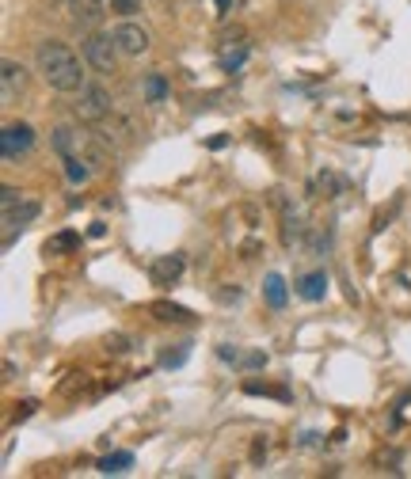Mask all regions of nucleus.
I'll return each mask as SVG.
<instances>
[{
    "instance_id": "1",
    "label": "nucleus",
    "mask_w": 411,
    "mask_h": 479,
    "mask_svg": "<svg viewBox=\"0 0 411 479\" xmlns=\"http://www.w3.org/2000/svg\"><path fill=\"white\" fill-rule=\"evenodd\" d=\"M38 73L46 76V84L54 92H80L84 88L80 61L65 42H42L38 46Z\"/></svg>"
},
{
    "instance_id": "2",
    "label": "nucleus",
    "mask_w": 411,
    "mask_h": 479,
    "mask_svg": "<svg viewBox=\"0 0 411 479\" xmlns=\"http://www.w3.org/2000/svg\"><path fill=\"white\" fill-rule=\"evenodd\" d=\"M54 148L61 152V160L80 157L84 164H92V168H103V164H107L103 148H99L88 134H80V129H69V126H57V129H54Z\"/></svg>"
},
{
    "instance_id": "3",
    "label": "nucleus",
    "mask_w": 411,
    "mask_h": 479,
    "mask_svg": "<svg viewBox=\"0 0 411 479\" xmlns=\"http://www.w3.org/2000/svg\"><path fill=\"white\" fill-rule=\"evenodd\" d=\"M118 54L122 50H118L115 35H88V38H84V61H88L99 76H111L115 73Z\"/></svg>"
},
{
    "instance_id": "4",
    "label": "nucleus",
    "mask_w": 411,
    "mask_h": 479,
    "mask_svg": "<svg viewBox=\"0 0 411 479\" xmlns=\"http://www.w3.org/2000/svg\"><path fill=\"white\" fill-rule=\"evenodd\" d=\"M77 118L80 122H88V126H99L107 115H111V96H107L99 84H84L80 96H77Z\"/></svg>"
},
{
    "instance_id": "5",
    "label": "nucleus",
    "mask_w": 411,
    "mask_h": 479,
    "mask_svg": "<svg viewBox=\"0 0 411 479\" xmlns=\"http://www.w3.org/2000/svg\"><path fill=\"white\" fill-rule=\"evenodd\" d=\"M31 145H35V129L27 122H12L0 134V157H5V164H15L24 152H31Z\"/></svg>"
},
{
    "instance_id": "6",
    "label": "nucleus",
    "mask_w": 411,
    "mask_h": 479,
    "mask_svg": "<svg viewBox=\"0 0 411 479\" xmlns=\"http://www.w3.org/2000/svg\"><path fill=\"white\" fill-rule=\"evenodd\" d=\"M0 96H5V103H19V96H24V88H27V69L19 61H5L0 65Z\"/></svg>"
},
{
    "instance_id": "7",
    "label": "nucleus",
    "mask_w": 411,
    "mask_h": 479,
    "mask_svg": "<svg viewBox=\"0 0 411 479\" xmlns=\"http://www.w3.org/2000/svg\"><path fill=\"white\" fill-rule=\"evenodd\" d=\"M115 42H118V50H122L126 57H138V54L149 50V35H145V27H138V24H118V27H115Z\"/></svg>"
},
{
    "instance_id": "8",
    "label": "nucleus",
    "mask_w": 411,
    "mask_h": 479,
    "mask_svg": "<svg viewBox=\"0 0 411 479\" xmlns=\"http://www.w3.org/2000/svg\"><path fill=\"white\" fill-rule=\"evenodd\" d=\"M297 293L305 297V301H320L324 293H328V274L324 270H313V274H305L297 281Z\"/></svg>"
},
{
    "instance_id": "9",
    "label": "nucleus",
    "mask_w": 411,
    "mask_h": 479,
    "mask_svg": "<svg viewBox=\"0 0 411 479\" xmlns=\"http://www.w3.org/2000/svg\"><path fill=\"white\" fill-rule=\"evenodd\" d=\"M183 274V259L180 255H168V259H160V263L153 267V281L157 286H168V281H176Z\"/></svg>"
},
{
    "instance_id": "10",
    "label": "nucleus",
    "mask_w": 411,
    "mask_h": 479,
    "mask_svg": "<svg viewBox=\"0 0 411 479\" xmlns=\"http://www.w3.org/2000/svg\"><path fill=\"white\" fill-rule=\"evenodd\" d=\"M263 297H267V304L271 309H283L286 304V278L283 274H267V281H263Z\"/></svg>"
},
{
    "instance_id": "11",
    "label": "nucleus",
    "mask_w": 411,
    "mask_h": 479,
    "mask_svg": "<svg viewBox=\"0 0 411 479\" xmlns=\"http://www.w3.org/2000/svg\"><path fill=\"white\" fill-rule=\"evenodd\" d=\"M103 12H99V0H73V19L77 24H96Z\"/></svg>"
},
{
    "instance_id": "12",
    "label": "nucleus",
    "mask_w": 411,
    "mask_h": 479,
    "mask_svg": "<svg viewBox=\"0 0 411 479\" xmlns=\"http://www.w3.org/2000/svg\"><path fill=\"white\" fill-rule=\"evenodd\" d=\"M129 464H134V456H129V453H111V456H103V461H99V472L103 475H118Z\"/></svg>"
},
{
    "instance_id": "13",
    "label": "nucleus",
    "mask_w": 411,
    "mask_h": 479,
    "mask_svg": "<svg viewBox=\"0 0 411 479\" xmlns=\"http://www.w3.org/2000/svg\"><path fill=\"white\" fill-rule=\"evenodd\" d=\"M65 176H69V183H84L92 176V164H84L80 157H69L65 160Z\"/></svg>"
},
{
    "instance_id": "14",
    "label": "nucleus",
    "mask_w": 411,
    "mask_h": 479,
    "mask_svg": "<svg viewBox=\"0 0 411 479\" xmlns=\"http://www.w3.org/2000/svg\"><path fill=\"white\" fill-rule=\"evenodd\" d=\"M145 96H149V103H160V99L168 96L164 76H149V80H145Z\"/></svg>"
},
{
    "instance_id": "15",
    "label": "nucleus",
    "mask_w": 411,
    "mask_h": 479,
    "mask_svg": "<svg viewBox=\"0 0 411 479\" xmlns=\"http://www.w3.org/2000/svg\"><path fill=\"white\" fill-rule=\"evenodd\" d=\"M69 248H77V236L73 232H61V236H54L50 244H46V251H69Z\"/></svg>"
},
{
    "instance_id": "16",
    "label": "nucleus",
    "mask_w": 411,
    "mask_h": 479,
    "mask_svg": "<svg viewBox=\"0 0 411 479\" xmlns=\"http://www.w3.org/2000/svg\"><path fill=\"white\" fill-rule=\"evenodd\" d=\"M141 8V0H111V12L115 15H129V12H138Z\"/></svg>"
},
{
    "instance_id": "17",
    "label": "nucleus",
    "mask_w": 411,
    "mask_h": 479,
    "mask_svg": "<svg viewBox=\"0 0 411 479\" xmlns=\"http://www.w3.org/2000/svg\"><path fill=\"white\" fill-rule=\"evenodd\" d=\"M153 312H160V320H187L190 312H183V309H171V304H157Z\"/></svg>"
},
{
    "instance_id": "18",
    "label": "nucleus",
    "mask_w": 411,
    "mask_h": 479,
    "mask_svg": "<svg viewBox=\"0 0 411 479\" xmlns=\"http://www.w3.org/2000/svg\"><path fill=\"white\" fill-rule=\"evenodd\" d=\"M218 8H221V15H225V12L232 8V0H218Z\"/></svg>"
}]
</instances>
